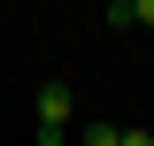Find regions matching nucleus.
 <instances>
[{
    "mask_svg": "<svg viewBox=\"0 0 154 146\" xmlns=\"http://www.w3.org/2000/svg\"><path fill=\"white\" fill-rule=\"evenodd\" d=\"M77 146H123V123H77Z\"/></svg>",
    "mask_w": 154,
    "mask_h": 146,
    "instance_id": "2",
    "label": "nucleus"
},
{
    "mask_svg": "<svg viewBox=\"0 0 154 146\" xmlns=\"http://www.w3.org/2000/svg\"><path fill=\"white\" fill-rule=\"evenodd\" d=\"M131 23H139V31H154V0H131Z\"/></svg>",
    "mask_w": 154,
    "mask_h": 146,
    "instance_id": "3",
    "label": "nucleus"
},
{
    "mask_svg": "<svg viewBox=\"0 0 154 146\" xmlns=\"http://www.w3.org/2000/svg\"><path fill=\"white\" fill-rule=\"evenodd\" d=\"M31 108H38V146H62V138H69V123H77V92H69V77H46Z\"/></svg>",
    "mask_w": 154,
    "mask_h": 146,
    "instance_id": "1",
    "label": "nucleus"
},
{
    "mask_svg": "<svg viewBox=\"0 0 154 146\" xmlns=\"http://www.w3.org/2000/svg\"><path fill=\"white\" fill-rule=\"evenodd\" d=\"M123 146H154V131H123Z\"/></svg>",
    "mask_w": 154,
    "mask_h": 146,
    "instance_id": "4",
    "label": "nucleus"
}]
</instances>
